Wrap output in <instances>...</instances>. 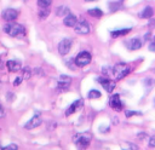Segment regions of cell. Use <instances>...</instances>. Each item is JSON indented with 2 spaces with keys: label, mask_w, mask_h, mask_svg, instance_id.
I'll return each mask as SVG.
<instances>
[{
  "label": "cell",
  "mask_w": 155,
  "mask_h": 150,
  "mask_svg": "<svg viewBox=\"0 0 155 150\" xmlns=\"http://www.w3.org/2000/svg\"><path fill=\"white\" fill-rule=\"evenodd\" d=\"M4 31L7 35L12 36V38H22L25 34L24 27L19 23H16V22H10V23L5 24L4 25Z\"/></svg>",
  "instance_id": "obj_1"
},
{
  "label": "cell",
  "mask_w": 155,
  "mask_h": 150,
  "mask_svg": "<svg viewBox=\"0 0 155 150\" xmlns=\"http://www.w3.org/2000/svg\"><path fill=\"white\" fill-rule=\"evenodd\" d=\"M131 73V68L126 64V63H117L113 67V74L115 75L116 80H121L124 77H126L128 74Z\"/></svg>",
  "instance_id": "obj_2"
},
{
  "label": "cell",
  "mask_w": 155,
  "mask_h": 150,
  "mask_svg": "<svg viewBox=\"0 0 155 150\" xmlns=\"http://www.w3.org/2000/svg\"><path fill=\"white\" fill-rule=\"evenodd\" d=\"M91 59H92L91 53L88 51H82V52L78 53V56L74 59V63L78 67H85V65H87V64L91 63Z\"/></svg>",
  "instance_id": "obj_3"
},
{
  "label": "cell",
  "mask_w": 155,
  "mask_h": 150,
  "mask_svg": "<svg viewBox=\"0 0 155 150\" xmlns=\"http://www.w3.org/2000/svg\"><path fill=\"white\" fill-rule=\"evenodd\" d=\"M109 105L115 111H121L124 109V103L120 99V94L119 93H113L110 96V98H109Z\"/></svg>",
  "instance_id": "obj_4"
},
{
  "label": "cell",
  "mask_w": 155,
  "mask_h": 150,
  "mask_svg": "<svg viewBox=\"0 0 155 150\" xmlns=\"http://www.w3.org/2000/svg\"><path fill=\"white\" fill-rule=\"evenodd\" d=\"M18 15H19V12H18L17 10H15V8H11V7L5 8V10L1 12V17H2V19L6 21L7 23H10V22H15L16 18L18 17Z\"/></svg>",
  "instance_id": "obj_5"
},
{
  "label": "cell",
  "mask_w": 155,
  "mask_h": 150,
  "mask_svg": "<svg viewBox=\"0 0 155 150\" xmlns=\"http://www.w3.org/2000/svg\"><path fill=\"white\" fill-rule=\"evenodd\" d=\"M71 44H73L71 40L68 39V38H64L63 40H61L59 44H58V53H59L61 56L68 54V52H69L70 48H71Z\"/></svg>",
  "instance_id": "obj_6"
},
{
  "label": "cell",
  "mask_w": 155,
  "mask_h": 150,
  "mask_svg": "<svg viewBox=\"0 0 155 150\" xmlns=\"http://www.w3.org/2000/svg\"><path fill=\"white\" fill-rule=\"evenodd\" d=\"M74 30L78 33V34H81V35H85V34H88L90 33V24L87 23V21L86 19H80V21H78V23H76V25L74 27Z\"/></svg>",
  "instance_id": "obj_7"
},
{
  "label": "cell",
  "mask_w": 155,
  "mask_h": 150,
  "mask_svg": "<svg viewBox=\"0 0 155 150\" xmlns=\"http://www.w3.org/2000/svg\"><path fill=\"white\" fill-rule=\"evenodd\" d=\"M97 81L102 85V87H103L108 93H111V92L114 91V88H115V82L111 81V79H109V77L101 76V77L97 79Z\"/></svg>",
  "instance_id": "obj_8"
},
{
  "label": "cell",
  "mask_w": 155,
  "mask_h": 150,
  "mask_svg": "<svg viewBox=\"0 0 155 150\" xmlns=\"http://www.w3.org/2000/svg\"><path fill=\"white\" fill-rule=\"evenodd\" d=\"M41 123H42V119H41L39 115H34V116L24 125V128H25V129H33V128L39 127Z\"/></svg>",
  "instance_id": "obj_9"
},
{
  "label": "cell",
  "mask_w": 155,
  "mask_h": 150,
  "mask_svg": "<svg viewBox=\"0 0 155 150\" xmlns=\"http://www.w3.org/2000/svg\"><path fill=\"white\" fill-rule=\"evenodd\" d=\"M76 23H78V17L75 15H73V13H70L67 17L63 18V24L65 27H68V28H74L76 25Z\"/></svg>",
  "instance_id": "obj_10"
},
{
  "label": "cell",
  "mask_w": 155,
  "mask_h": 150,
  "mask_svg": "<svg viewBox=\"0 0 155 150\" xmlns=\"http://www.w3.org/2000/svg\"><path fill=\"white\" fill-rule=\"evenodd\" d=\"M82 104H84V100H82V99H78V100H75V102L67 109V111H65V116H70L71 114H74L78 109H80V108L82 106Z\"/></svg>",
  "instance_id": "obj_11"
},
{
  "label": "cell",
  "mask_w": 155,
  "mask_h": 150,
  "mask_svg": "<svg viewBox=\"0 0 155 150\" xmlns=\"http://www.w3.org/2000/svg\"><path fill=\"white\" fill-rule=\"evenodd\" d=\"M75 143H76V145H78L79 149L85 150V149H87L88 145H90V138L86 137V135H81V137H79V138L75 139Z\"/></svg>",
  "instance_id": "obj_12"
},
{
  "label": "cell",
  "mask_w": 155,
  "mask_h": 150,
  "mask_svg": "<svg viewBox=\"0 0 155 150\" xmlns=\"http://www.w3.org/2000/svg\"><path fill=\"white\" fill-rule=\"evenodd\" d=\"M153 16H154V10L151 6H145L139 13V18H143V19H150L153 18Z\"/></svg>",
  "instance_id": "obj_13"
},
{
  "label": "cell",
  "mask_w": 155,
  "mask_h": 150,
  "mask_svg": "<svg viewBox=\"0 0 155 150\" xmlns=\"http://www.w3.org/2000/svg\"><path fill=\"white\" fill-rule=\"evenodd\" d=\"M6 68L8 69V71L11 73H16L21 69V63L18 60H13V59H10L6 62Z\"/></svg>",
  "instance_id": "obj_14"
},
{
  "label": "cell",
  "mask_w": 155,
  "mask_h": 150,
  "mask_svg": "<svg viewBox=\"0 0 155 150\" xmlns=\"http://www.w3.org/2000/svg\"><path fill=\"white\" fill-rule=\"evenodd\" d=\"M132 30V28H124V29H116V30H113L110 31V36L113 39H116V38H120V36H125L127 35L130 31Z\"/></svg>",
  "instance_id": "obj_15"
},
{
  "label": "cell",
  "mask_w": 155,
  "mask_h": 150,
  "mask_svg": "<svg viewBox=\"0 0 155 150\" xmlns=\"http://www.w3.org/2000/svg\"><path fill=\"white\" fill-rule=\"evenodd\" d=\"M127 45H128V48L130 50L136 51V50H139L142 47V40L139 38H133V39H131L127 42Z\"/></svg>",
  "instance_id": "obj_16"
},
{
  "label": "cell",
  "mask_w": 155,
  "mask_h": 150,
  "mask_svg": "<svg viewBox=\"0 0 155 150\" xmlns=\"http://www.w3.org/2000/svg\"><path fill=\"white\" fill-rule=\"evenodd\" d=\"M71 12H70V10H69V7H67V6H59L58 8H57V11H56V15H57V17H67L68 15H70Z\"/></svg>",
  "instance_id": "obj_17"
},
{
  "label": "cell",
  "mask_w": 155,
  "mask_h": 150,
  "mask_svg": "<svg viewBox=\"0 0 155 150\" xmlns=\"http://www.w3.org/2000/svg\"><path fill=\"white\" fill-rule=\"evenodd\" d=\"M87 13H88L90 16L94 17V18H101V17L103 16V11H102L101 8H98V7H94V8H90V10L87 11Z\"/></svg>",
  "instance_id": "obj_18"
},
{
  "label": "cell",
  "mask_w": 155,
  "mask_h": 150,
  "mask_svg": "<svg viewBox=\"0 0 155 150\" xmlns=\"http://www.w3.org/2000/svg\"><path fill=\"white\" fill-rule=\"evenodd\" d=\"M122 8V4L120 1H113V2H109V11L110 12H116Z\"/></svg>",
  "instance_id": "obj_19"
},
{
  "label": "cell",
  "mask_w": 155,
  "mask_h": 150,
  "mask_svg": "<svg viewBox=\"0 0 155 150\" xmlns=\"http://www.w3.org/2000/svg\"><path fill=\"white\" fill-rule=\"evenodd\" d=\"M30 76H31V70H30V68L24 67V68L22 69V79L28 80V79H30Z\"/></svg>",
  "instance_id": "obj_20"
},
{
  "label": "cell",
  "mask_w": 155,
  "mask_h": 150,
  "mask_svg": "<svg viewBox=\"0 0 155 150\" xmlns=\"http://www.w3.org/2000/svg\"><path fill=\"white\" fill-rule=\"evenodd\" d=\"M48 15H50V10H48V7H46V8H40V11H39V17H40V19H45V18H47Z\"/></svg>",
  "instance_id": "obj_21"
},
{
  "label": "cell",
  "mask_w": 155,
  "mask_h": 150,
  "mask_svg": "<svg viewBox=\"0 0 155 150\" xmlns=\"http://www.w3.org/2000/svg\"><path fill=\"white\" fill-rule=\"evenodd\" d=\"M52 4V0H38V6L40 8H46Z\"/></svg>",
  "instance_id": "obj_22"
},
{
  "label": "cell",
  "mask_w": 155,
  "mask_h": 150,
  "mask_svg": "<svg viewBox=\"0 0 155 150\" xmlns=\"http://www.w3.org/2000/svg\"><path fill=\"white\" fill-rule=\"evenodd\" d=\"M101 97V92L98 90H91L88 92V98L90 99H96V98H99Z\"/></svg>",
  "instance_id": "obj_23"
},
{
  "label": "cell",
  "mask_w": 155,
  "mask_h": 150,
  "mask_svg": "<svg viewBox=\"0 0 155 150\" xmlns=\"http://www.w3.org/2000/svg\"><path fill=\"white\" fill-rule=\"evenodd\" d=\"M69 85L70 83H67V82H58V91H67L69 88Z\"/></svg>",
  "instance_id": "obj_24"
},
{
  "label": "cell",
  "mask_w": 155,
  "mask_h": 150,
  "mask_svg": "<svg viewBox=\"0 0 155 150\" xmlns=\"http://www.w3.org/2000/svg\"><path fill=\"white\" fill-rule=\"evenodd\" d=\"M125 115H126V117H132V116H136V115H142V112L133 111V110H126L125 111Z\"/></svg>",
  "instance_id": "obj_25"
},
{
  "label": "cell",
  "mask_w": 155,
  "mask_h": 150,
  "mask_svg": "<svg viewBox=\"0 0 155 150\" xmlns=\"http://www.w3.org/2000/svg\"><path fill=\"white\" fill-rule=\"evenodd\" d=\"M59 81H61V82L70 83V82H71V77L68 76V75H61V76H59Z\"/></svg>",
  "instance_id": "obj_26"
},
{
  "label": "cell",
  "mask_w": 155,
  "mask_h": 150,
  "mask_svg": "<svg viewBox=\"0 0 155 150\" xmlns=\"http://www.w3.org/2000/svg\"><path fill=\"white\" fill-rule=\"evenodd\" d=\"M144 83H145V87L147 88H151L153 87V85L155 83V80L154 79H145V81H144Z\"/></svg>",
  "instance_id": "obj_27"
},
{
  "label": "cell",
  "mask_w": 155,
  "mask_h": 150,
  "mask_svg": "<svg viewBox=\"0 0 155 150\" xmlns=\"http://www.w3.org/2000/svg\"><path fill=\"white\" fill-rule=\"evenodd\" d=\"M2 150H18V146L16 144H10V145L2 148Z\"/></svg>",
  "instance_id": "obj_28"
},
{
  "label": "cell",
  "mask_w": 155,
  "mask_h": 150,
  "mask_svg": "<svg viewBox=\"0 0 155 150\" xmlns=\"http://www.w3.org/2000/svg\"><path fill=\"white\" fill-rule=\"evenodd\" d=\"M22 80H23L22 77H16V79L13 80V85H15V86H18V85L22 82Z\"/></svg>",
  "instance_id": "obj_29"
},
{
  "label": "cell",
  "mask_w": 155,
  "mask_h": 150,
  "mask_svg": "<svg viewBox=\"0 0 155 150\" xmlns=\"http://www.w3.org/2000/svg\"><path fill=\"white\" fill-rule=\"evenodd\" d=\"M149 146L150 148H155V137H153V138L149 139Z\"/></svg>",
  "instance_id": "obj_30"
},
{
  "label": "cell",
  "mask_w": 155,
  "mask_h": 150,
  "mask_svg": "<svg viewBox=\"0 0 155 150\" xmlns=\"http://www.w3.org/2000/svg\"><path fill=\"white\" fill-rule=\"evenodd\" d=\"M148 48H149V51H151V52H155V42H150Z\"/></svg>",
  "instance_id": "obj_31"
},
{
  "label": "cell",
  "mask_w": 155,
  "mask_h": 150,
  "mask_svg": "<svg viewBox=\"0 0 155 150\" xmlns=\"http://www.w3.org/2000/svg\"><path fill=\"white\" fill-rule=\"evenodd\" d=\"M149 25H150V27H154V25H155V19L150 18V19H149Z\"/></svg>",
  "instance_id": "obj_32"
},
{
  "label": "cell",
  "mask_w": 155,
  "mask_h": 150,
  "mask_svg": "<svg viewBox=\"0 0 155 150\" xmlns=\"http://www.w3.org/2000/svg\"><path fill=\"white\" fill-rule=\"evenodd\" d=\"M4 114H5V112H4V109H2V106H1V104H0V119L4 116Z\"/></svg>",
  "instance_id": "obj_33"
},
{
  "label": "cell",
  "mask_w": 155,
  "mask_h": 150,
  "mask_svg": "<svg viewBox=\"0 0 155 150\" xmlns=\"http://www.w3.org/2000/svg\"><path fill=\"white\" fill-rule=\"evenodd\" d=\"M144 137H145V133H139L138 134V138H140V139H143Z\"/></svg>",
  "instance_id": "obj_34"
},
{
  "label": "cell",
  "mask_w": 155,
  "mask_h": 150,
  "mask_svg": "<svg viewBox=\"0 0 155 150\" xmlns=\"http://www.w3.org/2000/svg\"><path fill=\"white\" fill-rule=\"evenodd\" d=\"M151 35H150V33H147L145 34V40H149V38H150Z\"/></svg>",
  "instance_id": "obj_35"
},
{
  "label": "cell",
  "mask_w": 155,
  "mask_h": 150,
  "mask_svg": "<svg viewBox=\"0 0 155 150\" xmlns=\"http://www.w3.org/2000/svg\"><path fill=\"white\" fill-rule=\"evenodd\" d=\"M85 1H87V2H90V1H96V0H85Z\"/></svg>",
  "instance_id": "obj_36"
},
{
  "label": "cell",
  "mask_w": 155,
  "mask_h": 150,
  "mask_svg": "<svg viewBox=\"0 0 155 150\" xmlns=\"http://www.w3.org/2000/svg\"><path fill=\"white\" fill-rule=\"evenodd\" d=\"M0 150H2V148H0Z\"/></svg>",
  "instance_id": "obj_37"
},
{
  "label": "cell",
  "mask_w": 155,
  "mask_h": 150,
  "mask_svg": "<svg viewBox=\"0 0 155 150\" xmlns=\"http://www.w3.org/2000/svg\"><path fill=\"white\" fill-rule=\"evenodd\" d=\"M121 1H122V0H121Z\"/></svg>",
  "instance_id": "obj_38"
}]
</instances>
